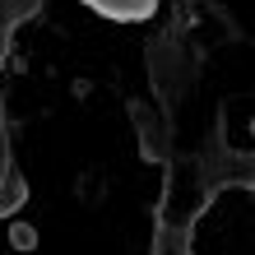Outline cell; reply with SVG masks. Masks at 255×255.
<instances>
[{
	"label": "cell",
	"mask_w": 255,
	"mask_h": 255,
	"mask_svg": "<svg viewBox=\"0 0 255 255\" xmlns=\"http://www.w3.org/2000/svg\"><path fill=\"white\" fill-rule=\"evenodd\" d=\"M88 5L93 9H102L107 14V19H148V14H153V5L158 0H88Z\"/></svg>",
	"instance_id": "obj_1"
}]
</instances>
